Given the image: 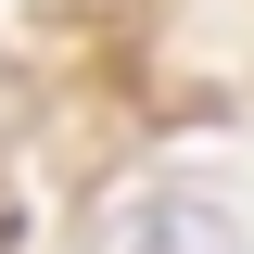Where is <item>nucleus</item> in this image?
I'll return each mask as SVG.
<instances>
[{"label":"nucleus","instance_id":"obj_1","mask_svg":"<svg viewBox=\"0 0 254 254\" xmlns=\"http://www.w3.org/2000/svg\"><path fill=\"white\" fill-rule=\"evenodd\" d=\"M102 254H254V242H242V216H229L216 190H153V203L115 216Z\"/></svg>","mask_w":254,"mask_h":254}]
</instances>
